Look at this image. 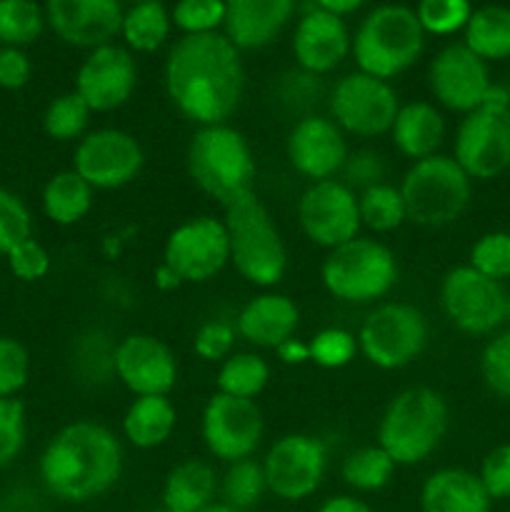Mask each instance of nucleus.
<instances>
[{"label": "nucleus", "mask_w": 510, "mask_h": 512, "mask_svg": "<svg viewBox=\"0 0 510 512\" xmlns=\"http://www.w3.org/2000/svg\"><path fill=\"white\" fill-rule=\"evenodd\" d=\"M408 223L420 228H445L458 223L473 200V180L453 155L435 153L415 160L400 180Z\"/></svg>", "instance_id": "obj_8"}, {"label": "nucleus", "mask_w": 510, "mask_h": 512, "mask_svg": "<svg viewBox=\"0 0 510 512\" xmlns=\"http://www.w3.org/2000/svg\"><path fill=\"white\" fill-rule=\"evenodd\" d=\"M503 88H505V93H508V105H510V83H505Z\"/></svg>", "instance_id": "obj_60"}, {"label": "nucleus", "mask_w": 510, "mask_h": 512, "mask_svg": "<svg viewBox=\"0 0 510 512\" xmlns=\"http://www.w3.org/2000/svg\"><path fill=\"white\" fill-rule=\"evenodd\" d=\"M480 378L500 400H510V328L490 335L480 353Z\"/></svg>", "instance_id": "obj_44"}, {"label": "nucleus", "mask_w": 510, "mask_h": 512, "mask_svg": "<svg viewBox=\"0 0 510 512\" xmlns=\"http://www.w3.org/2000/svg\"><path fill=\"white\" fill-rule=\"evenodd\" d=\"M445 133H448V125H445L443 110L430 100H413V103L400 105L388 135L395 150L415 163V160L440 153Z\"/></svg>", "instance_id": "obj_26"}, {"label": "nucleus", "mask_w": 510, "mask_h": 512, "mask_svg": "<svg viewBox=\"0 0 510 512\" xmlns=\"http://www.w3.org/2000/svg\"><path fill=\"white\" fill-rule=\"evenodd\" d=\"M45 13L35 0H0V43L23 48L40 38Z\"/></svg>", "instance_id": "obj_39"}, {"label": "nucleus", "mask_w": 510, "mask_h": 512, "mask_svg": "<svg viewBox=\"0 0 510 512\" xmlns=\"http://www.w3.org/2000/svg\"><path fill=\"white\" fill-rule=\"evenodd\" d=\"M453 158L470 180H495L510 170V105L503 85L493 83L483 105L463 115L455 130Z\"/></svg>", "instance_id": "obj_9"}, {"label": "nucleus", "mask_w": 510, "mask_h": 512, "mask_svg": "<svg viewBox=\"0 0 510 512\" xmlns=\"http://www.w3.org/2000/svg\"><path fill=\"white\" fill-rule=\"evenodd\" d=\"M220 478L215 475L213 465L200 458H188L170 468L163 483V505L168 512H203L213 503H218Z\"/></svg>", "instance_id": "obj_29"}, {"label": "nucleus", "mask_w": 510, "mask_h": 512, "mask_svg": "<svg viewBox=\"0 0 510 512\" xmlns=\"http://www.w3.org/2000/svg\"><path fill=\"white\" fill-rule=\"evenodd\" d=\"M450 428L443 393L428 385H410L390 398L378 423V445L398 465H420L433 458Z\"/></svg>", "instance_id": "obj_4"}, {"label": "nucleus", "mask_w": 510, "mask_h": 512, "mask_svg": "<svg viewBox=\"0 0 510 512\" xmlns=\"http://www.w3.org/2000/svg\"><path fill=\"white\" fill-rule=\"evenodd\" d=\"M178 425V410H175L170 395H143L133 398L123 415V438L138 450H153L168 443Z\"/></svg>", "instance_id": "obj_30"}, {"label": "nucleus", "mask_w": 510, "mask_h": 512, "mask_svg": "<svg viewBox=\"0 0 510 512\" xmlns=\"http://www.w3.org/2000/svg\"><path fill=\"white\" fill-rule=\"evenodd\" d=\"M8 268L23 283H38L50 273V253L35 238L23 240L15 245L8 255Z\"/></svg>", "instance_id": "obj_51"}, {"label": "nucleus", "mask_w": 510, "mask_h": 512, "mask_svg": "<svg viewBox=\"0 0 510 512\" xmlns=\"http://www.w3.org/2000/svg\"><path fill=\"white\" fill-rule=\"evenodd\" d=\"M265 493H268V483H265L263 463L255 458L230 463L220 478V503L235 510L250 512L265 498Z\"/></svg>", "instance_id": "obj_37"}, {"label": "nucleus", "mask_w": 510, "mask_h": 512, "mask_svg": "<svg viewBox=\"0 0 510 512\" xmlns=\"http://www.w3.org/2000/svg\"><path fill=\"white\" fill-rule=\"evenodd\" d=\"M235 340H238L235 323L223 318H213L198 328V333L193 338V350L205 363L220 365L228 355L235 353Z\"/></svg>", "instance_id": "obj_50"}, {"label": "nucleus", "mask_w": 510, "mask_h": 512, "mask_svg": "<svg viewBox=\"0 0 510 512\" xmlns=\"http://www.w3.org/2000/svg\"><path fill=\"white\" fill-rule=\"evenodd\" d=\"M120 0H48L45 23L63 43L95 50L115 43L123 23Z\"/></svg>", "instance_id": "obj_22"}, {"label": "nucleus", "mask_w": 510, "mask_h": 512, "mask_svg": "<svg viewBox=\"0 0 510 512\" xmlns=\"http://www.w3.org/2000/svg\"><path fill=\"white\" fill-rule=\"evenodd\" d=\"M203 512H243V510H235V508H230V505H225V503H213L210 508H205Z\"/></svg>", "instance_id": "obj_58"}, {"label": "nucleus", "mask_w": 510, "mask_h": 512, "mask_svg": "<svg viewBox=\"0 0 510 512\" xmlns=\"http://www.w3.org/2000/svg\"><path fill=\"white\" fill-rule=\"evenodd\" d=\"M285 155L290 168L308 183L340 178V170L350 155L348 135L335 125L330 115H305L290 128Z\"/></svg>", "instance_id": "obj_19"}, {"label": "nucleus", "mask_w": 510, "mask_h": 512, "mask_svg": "<svg viewBox=\"0 0 510 512\" xmlns=\"http://www.w3.org/2000/svg\"><path fill=\"white\" fill-rule=\"evenodd\" d=\"M398 278L400 268L393 250L383 240L365 235L328 250L320 265L323 288L348 305L380 303L393 293Z\"/></svg>", "instance_id": "obj_7"}, {"label": "nucleus", "mask_w": 510, "mask_h": 512, "mask_svg": "<svg viewBox=\"0 0 510 512\" xmlns=\"http://www.w3.org/2000/svg\"><path fill=\"white\" fill-rule=\"evenodd\" d=\"M270 383L268 360L253 350H235L218 365L215 388L230 398L255 400Z\"/></svg>", "instance_id": "obj_34"}, {"label": "nucleus", "mask_w": 510, "mask_h": 512, "mask_svg": "<svg viewBox=\"0 0 510 512\" xmlns=\"http://www.w3.org/2000/svg\"><path fill=\"white\" fill-rule=\"evenodd\" d=\"M115 350H118V340L110 330L100 325H88L80 330L70 343L68 353L70 375L75 383L90 390L108 388L110 383H115L118 380L115 378Z\"/></svg>", "instance_id": "obj_28"}, {"label": "nucleus", "mask_w": 510, "mask_h": 512, "mask_svg": "<svg viewBox=\"0 0 510 512\" xmlns=\"http://www.w3.org/2000/svg\"><path fill=\"white\" fill-rule=\"evenodd\" d=\"M28 443V415L20 398H0V470L13 465Z\"/></svg>", "instance_id": "obj_46"}, {"label": "nucleus", "mask_w": 510, "mask_h": 512, "mask_svg": "<svg viewBox=\"0 0 510 512\" xmlns=\"http://www.w3.org/2000/svg\"><path fill=\"white\" fill-rule=\"evenodd\" d=\"M230 265L245 283L270 290L288 273V245L278 223L258 195L225 208Z\"/></svg>", "instance_id": "obj_5"}, {"label": "nucleus", "mask_w": 510, "mask_h": 512, "mask_svg": "<svg viewBox=\"0 0 510 512\" xmlns=\"http://www.w3.org/2000/svg\"><path fill=\"white\" fill-rule=\"evenodd\" d=\"M295 13V0H225V38L243 50L268 48Z\"/></svg>", "instance_id": "obj_25"}, {"label": "nucleus", "mask_w": 510, "mask_h": 512, "mask_svg": "<svg viewBox=\"0 0 510 512\" xmlns=\"http://www.w3.org/2000/svg\"><path fill=\"white\" fill-rule=\"evenodd\" d=\"M313 3H315V8L328 10V13L345 18V15H350V13H355L358 8H363L368 0H313Z\"/></svg>", "instance_id": "obj_56"}, {"label": "nucleus", "mask_w": 510, "mask_h": 512, "mask_svg": "<svg viewBox=\"0 0 510 512\" xmlns=\"http://www.w3.org/2000/svg\"><path fill=\"white\" fill-rule=\"evenodd\" d=\"M138 85V63L125 45L108 43L88 50L75 73V93L93 113L118 110L133 98Z\"/></svg>", "instance_id": "obj_20"}, {"label": "nucleus", "mask_w": 510, "mask_h": 512, "mask_svg": "<svg viewBox=\"0 0 510 512\" xmlns=\"http://www.w3.org/2000/svg\"><path fill=\"white\" fill-rule=\"evenodd\" d=\"M165 95L198 128L230 123L245 93L240 50L225 33L180 35L163 68Z\"/></svg>", "instance_id": "obj_1"}, {"label": "nucleus", "mask_w": 510, "mask_h": 512, "mask_svg": "<svg viewBox=\"0 0 510 512\" xmlns=\"http://www.w3.org/2000/svg\"><path fill=\"white\" fill-rule=\"evenodd\" d=\"M298 225L313 245L333 250L358 238L363 225L358 213V193L340 178L310 183L298 198Z\"/></svg>", "instance_id": "obj_17"}, {"label": "nucleus", "mask_w": 510, "mask_h": 512, "mask_svg": "<svg viewBox=\"0 0 510 512\" xmlns=\"http://www.w3.org/2000/svg\"><path fill=\"white\" fill-rule=\"evenodd\" d=\"M125 450L118 435L95 420L63 425L38 460L43 488L60 503H93L118 485Z\"/></svg>", "instance_id": "obj_2"}, {"label": "nucleus", "mask_w": 510, "mask_h": 512, "mask_svg": "<svg viewBox=\"0 0 510 512\" xmlns=\"http://www.w3.org/2000/svg\"><path fill=\"white\" fill-rule=\"evenodd\" d=\"M275 353H278L280 363H285V365H303V363H310V348H308V343H303V340H298V338H290L288 343L280 345V348L275 350Z\"/></svg>", "instance_id": "obj_55"}, {"label": "nucleus", "mask_w": 510, "mask_h": 512, "mask_svg": "<svg viewBox=\"0 0 510 512\" xmlns=\"http://www.w3.org/2000/svg\"><path fill=\"white\" fill-rule=\"evenodd\" d=\"M130 3H133V5H135V3H148V0H130Z\"/></svg>", "instance_id": "obj_61"}, {"label": "nucleus", "mask_w": 510, "mask_h": 512, "mask_svg": "<svg viewBox=\"0 0 510 512\" xmlns=\"http://www.w3.org/2000/svg\"><path fill=\"white\" fill-rule=\"evenodd\" d=\"M350 45H353V38H350L345 20L328 10H305L303 18L295 25V65L318 78L343 65V60L350 55Z\"/></svg>", "instance_id": "obj_23"}, {"label": "nucleus", "mask_w": 510, "mask_h": 512, "mask_svg": "<svg viewBox=\"0 0 510 512\" xmlns=\"http://www.w3.org/2000/svg\"><path fill=\"white\" fill-rule=\"evenodd\" d=\"M300 325V310L293 298L273 290H263L240 308L235 318L238 338L260 350H278L295 338Z\"/></svg>", "instance_id": "obj_24"}, {"label": "nucleus", "mask_w": 510, "mask_h": 512, "mask_svg": "<svg viewBox=\"0 0 510 512\" xmlns=\"http://www.w3.org/2000/svg\"><path fill=\"white\" fill-rule=\"evenodd\" d=\"M153 512H168V510H163V508H160V510H153Z\"/></svg>", "instance_id": "obj_62"}, {"label": "nucleus", "mask_w": 510, "mask_h": 512, "mask_svg": "<svg viewBox=\"0 0 510 512\" xmlns=\"http://www.w3.org/2000/svg\"><path fill=\"white\" fill-rule=\"evenodd\" d=\"M310 363L325 370H338L353 363L360 355L358 335L345 328H323L310 338Z\"/></svg>", "instance_id": "obj_43"}, {"label": "nucleus", "mask_w": 510, "mask_h": 512, "mask_svg": "<svg viewBox=\"0 0 510 512\" xmlns=\"http://www.w3.org/2000/svg\"><path fill=\"white\" fill-rule=\"evenodd\" d=\"M315 512H373L365 500H360L358 495H335L328 498L325 503H320V508Z\"/></svg>", "instance_id": "obj_54"}, {"label": "nucleus", "mask_w": 510, "mask_h": 512, "mask_svg": "<svg viewBox=\"0 0 510 512\" xmlns=\"http://www.w3.org/2000/svg\"><path fill=\"white\" fill-rule=\"evenodd\" d=\"M143 165V145L120 128L88 130L73 150V170L95 193L125 188L138 178Z\"/></svg>", "instance_id": "obj_16"}, {"label": "nucleus", "mask_w": 510, "mask_h": 512, "mask_svg": "<svg viewBox=\"0 0 510 512\" xmlns=\"http://www.w3.org/2000/svg\"><path fill=\"white\" fill-rule=\"evenodd\" d=\"M360 355L380 370H403L425 353L430 323L420 308L410 303H378L358 333Z\"/></svg>", "instance_id": "obj_10"}, {"label": "nucleus", "mask_w": 510, "mask_h": 512, "mask_svg": "<svg viewBox=\"0 0 510 512\" xmlns=\"http://www.w3.org/2000/svg\"><path fill=\"white\" fill-rule=\"evenodd\" d=\"M320 98H323L320 78L300 68L285 70L278 83H275V103L298 120L305 118V115H313Z\"/></svg>", "instance_id": "obj_40"}, {"label": "nucleus", "mask_w": 510, "mask_h": 512, "mask_svg": "<svg viewBox=\"0 0 510 512\" xmlns=\"http://www.w3.org/2000/svg\"><path fill=\"white\" fill-rule=\"evenodd\" d=\"M358 213L360 225L375 235L395 233L408 223L403 193H400L398 185L388 183V180L358 193Z\"/></svg>", "instance_id": "obj_36"}, {"label": "nucleus", "mask_w": 510, "mask_h": 512, "mask_svg": "<svg viewBox=\"0 0 510 512\" xmlns=\"http://www.w3.org/2000/svg\"><path fill=\"white\" fill-rule=\"evenodd\" d=\"M115 378L133 398L170 395L178 383V360L168 343L148 333H130L118 340Z\"/></svg>", "instance_id": "obj_21"}, {"label": "nucleus", "mask_w": 510, "mask_h": 512, "mask_svg": "<svg viewBox=\"0 0 510 512\" xmlns=\"http://www.w3.org/2000/svg\"><path fill=\"white\" fill-rule=\"evenodd\" d=\"M263 463L268 493L283 503L313 498L328 473V445L310 433H288L268 448Z\"/></svg>", "instance_id": "obj_13"}, {"label": "nucleus", "mask_w": 510, "mask_h": 512, "mask_svg": "<svg viewBox=\"0 0 510 512\" xmlns=\"http://www.w3.org/2000/svg\"><path fill=\"white\" fill-rule=\"evenodd\" d=\"M30 378V353L20 340L0 335V398H18Z\"/></svg>", "instance_id": "obj_48"}, {"label": "nucleus", "mask_w": 510, "mask_h": 512, "mask_svg": "<svg viewBox=\"0 0 510 512\" xmlns=\"http://www.w3.org/2000/svg\"><path fill=\"white\" fill-rule=\"evenodd\" d=\"M463 43L485 63L510 58V8L483 5L475 8L463 30Z\"/></svg>", "instance_id": "obj_32"}, {"label": "nucleus", "mask_w": 510, "mask_h": 512, "mask_svg": "<svg viewBox=\"0 0 510 512\" xmlns=\"http://www.w3.org/2000/svg\"><path fill=\"white\" fill-rule=\"evenodd\" d=\"M185 163L195 188L223 208L255 193V153L248 138L230 123L195 130Z\"/></svg>", "instance_id": "obj_3"}, {"label": "nucleus", "mask_w": 510, "mask_h": 512, "mask_svg": "<svg viewBox=\"0 0 510 512\" xmlns=\"http://www.w3.org/2000/svg\"><path fill=\"white\" fill-rule=\"evenodd\" d=\"M425 48V30L413 8L385 3L370 10L358 25L350 45L360 73L393 80L413 68Z\"/></svg>", "instance_id": "obj_6"}, {"label": "nucleus", "mask_w": 510, "mask_h": 512, "mask_svg": "<svg viewBox=\"0 0 510 512\" xmlns=\"http://www.w3.org/2000/svg\"><path fill=\"white\" fill-rule=\"evenodd\" d=\"M428 85L438 108L468 115L480 108L493 88L490 68L465 43H450L428 68Z\"/></svg>", "instance_id": "obj_18"}, {"label": "nucleus", "mask_w": 510, "mask_h": 512, "mask_svg": "<svg viewBox=\"0 0 510 512\" xmlns=\"http://www.w3.org/2000/svg\"><path fill=\"white\" fill-rule=\"evenodd\" d=\"M33 65L23 48H3L0 50V88L20 90L28 85Z\"/></svg>", "instance_id": "obj_53"}, {"label": "nucleus", "mask_w": 510, "mask_h": 512, "mask_svg": "<svg viewBox=\"0 0 510 512\" xmlns=\"http://www.w3.org/2000/svg\"><path fill=\"white\" fill-rule=\"evenodd\" d=\"M440 310L458 333L485 338L503 330L508 290L498 280H490L470 265L448 270L440 280Z\"/></svg>", "instance_id": "obj_11"}, {"label": "nucleus", "mask_w": 510, "mask_h": 512, "mask_svg": "<svg viewBox=\"0 0 510 512\" xmlns=\"http://www.w3.org/2000/svg\"><path fill=\"white\" fill-rule=\"evenodd\" d=\"M33 238V215L18 193L0 188V255H8L23 240Z\"/></svg>", "instance_id": "obj_47"}, {"label": "nucleus", "mask_w": 510, "mask_h": 512, "mask_svg": "<svg viewBox=\"0 0 510 512\" xmlns=\"http://www.w3.org/2000/svg\"><path fill=\"white\" fill-rule=\"evenodd\" d=\"M505 325L510 328V290H508V305H505Z\"/></svg>", "instance_id": "obj_59"}, {"label": "nucleus", "mask_w": 510, "mask_h": 512, "mask_svg": "<svg viewBox=\"0 0 510 512\" xmlns=\"http://www.w3.org/2000/svg\"><path fill=\"white\" fill-rule=\"evenodd\" d=\"M388 175V163L378 150L360 148L350 150L348 160H345L343 170H340V180L348 185L353 193H363V190L373 188V185L385 183Z\"/></svg>", "instance_id": "obj_49"}, {"label": "nucleus", "mask_w": 510, "mask_h": 512, "mask_svg": "<svg viewBox=\"0 0 510 512\" xmlns=\"http://www.w3.org/2000/svg\"><path fill=\"white\" fill-rule=\"evenodd\" d=\"M40 203H43V213L50 223L70 228L93 210L95 190L73 168L60 170L45 183Z\"/></svg>", "instance_id": "obj_31"}, {"label": "nucleus", "mask_w": 510, "mask_h": 512, "mask_svg": "<svg viewBox=\"0 0 510 512\" xmlns=\"http://www.w3.org/2000/svg\"><path fill=\"white\" fill-rule=\"evenodd\" d=\"M415 15L425 35L448 38V35L463 33L473 15V5L470 0H420Z\"/></svg>", "instance_id": "obj_41"}, {"label": "nucleus", "mask_w": 510, "mask_h": 512, "mask_svg": "<svg viewBox=\"0 0 510 512\" xmlns=\"http://www.w3.org/2000/svg\"><path fill=\"white\" fill-rule=\"evenodd\" d=\"M400 105L403 103L388 80L360 70L343 75L328 93V115L353 138L388 135Z\"/></svg>", "instance_id": "obj_12"}, {"label": "nucleus", "mask_w": 510, "mask_h": 512, "mask_svg": "<svg viewBox=\"0 0 510 512\" xmlns=\"http://www.w3.org/2000/svg\"><path fill=\"white\" fill-rule=\"evenodd\" d=\"M420 512H493L478 473L465 468H440L420 488Z\"/></svg>", "instance_id": "obj_27"}, {"label": "nucleus", "mask_w": 510, "mask_h": 512, "mask_svg": "<svg viewBox=\"0 0 510 512\" xmlns=\"http://www.w3.org/2000/svg\"><path fill=\"white\" fill-rule=\"evenodd\" d=\"M395 470H398V465L378 443L360 445L343 458L340 478L355 493H380L390 485Z\"/></svg>", "instance_id": "obj_35"}, {"label": "nucleus", "mask_w": 510, "mask_h": 512, "mask_svg": "<svg viewBox=\"0 0 510 512\" xmlns=\"http://www.w3.org/2000/svg\"><path fill=\"white\" fill-rule=\"evenodd\" d=\"M90 118H93V110L75 90H70L50 100L43 113V130L48 138L58 143H78L88 133Z\"/></svg>", "instance_id": "obj_38"}, {"label": "nucleus", "mask_w": 510, "mask_h": 512, "mask_svg": "<svg viewBox=\"0 0 510 512\" xmlns=\"http://www.w3.org/2000/svg\"><path fill=\"white\" fill-rule=\"evenodd\" d=\"M153 283H155V288L160 290V293H170V290H178L180 285H183V283H180L178 275H175L173 270H170L165 263H160L158 268H155Z\"/></svg>", "instance_id": "obj_57"}, {"label": "nucleus", "mask_w": 510, "mask_h": 512, "mask_svg": "<svg viewBox=\"0 0 510 512\" xmlns=\"http://www.w3.org/2000/svg\"><path fill=\"white\" fill-rule=\"evenodd\" d=\"M163 263L180 283H208L230 265V243L223 218L198 215L175 225L163 245Z\"/></svg>", "instance_id": "obj_15"}, {"label": "nucleus", "mask_w": 510, "mask_h": 512, "mask_svg": "<svg viewBox=\"0 0 510 512\" xmlns=\"http://www.w3.org/2000/svg\"><path fill=\"white\" fill-rule=\"evenodd\" d=\"M468 265L490 280L505 283L510 278V233L508 230H490L473 243Z\"/></svg>", "instance_id": "obj_42"}, {"label": "nucleus", "mask_w": 510, "mask_h": 512, "mask_svg": "<svg viewBox=\"0 0 510 512\" xmlns=\"http://www.w3.org/2000/svg\"><path fill=\"white\" fill-rule=\"evenodd\" d=\"M200 435L210 458L220 463L255 458L265 435L263 410L255 400L230 398L215 390L203 408Z\"/></svg>", "instance_id": "obj_14"}, {"label": "nucleus", "mask_w": 510, "mask_h": 512, "mask_svg": "<svg viewBox=\"0 0 510 512\" xmlns=\"http://www.w3.org/2000/svg\"><path fill=\"white\" fill-rule=\"evenodd\" d=\"M173 20L160 0L135 3L123 13L120 23V38L130 53H155L168 43Z\"/></svg>", "instance_id": "obj_33"}, {"label": "nucleus", "mask_w": 510, "mask_h": 512, "mask_svg": "<svg viewBox=\"0 0 510 512\" xmlns=\"http://www.w3.org/2000/svg\"><path fill=\"white\" fill-rule=\"evenodd\" d=\"M170 20L183 35L220 33L225 25V0H178Z\"/></svg>", "instance_id": "obj_45"}, {"label": "nucleus", "mask_w": 510, "mask_h": 512, "mask_svg": "<svg viewBox=\"0 0 510 512\" xmlns=\"http://www.w3.org/2000/svg\"><path fill=\"white\" fill-rule=\"evenodd\" d=\"M478 478L493 503L510 500V443L488 450L478 468Z\"/></svg>", "instance_id": "obj_52"}]
</instances>
